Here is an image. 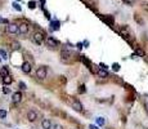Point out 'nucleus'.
<instances>
[{
    "label": "nucleus",
    "instance_id": "f257e3e1",
    "mask_svg": "<svg viewBox=\"0 0 148 129\" xmlns=\"http://www.w3.org/2000/svg\"><path fill=\"white\" fill-rule=\"evenodd\" d=\"M46 75H48V71H46V67H44V66L36 70V78L40 79V80H44L46 78Z\"/></svg>",
    "mask_w": 148,
    "mask_h": 129
},
{
    "label": "nucleus",
    "instance_id": "f03ea898",
    "mask_svg": "<svg viewBox=\"0 0 148 129\" xmlns=\"http://www.w3.org/2000/svg\"><path fill=\"white\" fill-rule=\"evenodd\" d=\"M32 40H34V43L37 44V45L43 44V42H44V34H43V32H36V34H34Z\"/></svg>",
    "mask_w": 148,
    "mask_h": 129
},
{
    "label": "nucleus",
    "instance_id": "7ed1b4c3",
    "mask_svg": "<svg viewBox=\"0 0 148 129\" xmlns=\"http://www.w3.org/2000/svg\"><path fill=\"white\" fill-rule=\"evenodd\" d=\"M7 32H9V34H17L18 25L17 23H8L7 25Z\"/></svg>",
    "mask_w": 148,
    "mask_h": 129
},
{
    "label": "nucleus",
    "instance_id": "20e7f679",
    "mask_svg": "<svg viewBox=\"0 0 148 129\" xmlns=\"http://www.w3.org/2000/svg\"><path fill=\"white\" fill-rule=\"evenodd\" d=\"M28 30H30V27H28V25L27 23H20L18 25V32H20L21 35H24V34H27L28 32Z\"/></svg>",
    "mask_w": 148,
    "mask_h": 129
},
{
    "label": "nucleus",
    "instance_id": "39448f33",
    "mask_svg": "<svg viewBox=\"0 0 148 129\" xmlns=\"http://www.w3.org/2000/svg\"><path fill=\"white\" fill-rule=\"evenodd\" d=\"M71 107L75 110V111H77V112H81V111H83V105L80 103V101L73 100L72 103H71Z\"/></svg>",
    "mask_w": 148,
    "mask_h": 129
},
{
    "label": "nucleus",
    "instance_id": "423d86ee",
    "mask_svg": "<svg viewBox=\"0 0 148 129\" xmlns=\"http://www.w3.org/2000/svg\"><path fill=\"white\" fill-rule=\"evenodd\" d=\"M37 119V114H36V111H34V110H31V111H28L27 112V120L28 121H35V120Z\"/></svg>",
    "mask_w": 148,
    "mask_h": 129
},
{
    "label": "nucleus",
    "instance_id": "0eeeda50",
    "mask_svg": "<svg viewBox=\"0 0 148 129\" xmlns=\"http://www.w3.org/2000/svg\"><path fill=\"white\" fill-rule=\"evenodd\" d=\"M12 101L14 103H18V102H21L22 101V93L21 92H14L12 94Z\"/></svg>",
    "mask_w": 148,
    "mask_h": 129
},
{
    "label": "nucleus",
    "instance_id": "6e6552de",
    "mask_svg": "<svg viewBox=\"0 0 148 129\" xmlns=\"http://www.w3.org/2000/svg\"><path fill=\"white\" fill-rule=\"evenodd\" d=\"M41 127L43 129H53V124H52V121L49 119H44L41 121Z\"/></svg>",
    "mask_w": 148,
    "mask_h": 129
},
{
    "label": "nucleus",
    "instance_id": "1a4fd4ad",
    "mask_svg": "<svg viewBox=\"0 0 148 129\" xmlns=\"http://www.w3.org/2000/svg\"><path fill=\"white\" fill-rule=\"evenodd\" d=\"M46 43H48V45L49 46H52V48H56V46H58V42H57L54 37H52V36H48V39H46Z\"/></svg>",
    "mask_w": 148,
    "mask_h": 129
},
{
    "label": "nucleus",
    "instance_id": "9d476101",
    "mask_svg": "<svg viewBox=\"0 0 148 129\" xmlns=\"http://www.w3.org/2000/svg\"><path fill=\"white\" fill-rule=\"evenodd\" d=\"M21 68H22V71H23L24 74H30L31 72V63H30V62H23Z\"/></svg>",
    "mask_w": 148,
    "mask_h": 129
},
{
    "label": "nucleus",
    "instance_id": "9b49d317",
    "mask_svg": "<svg viewBox=\"0 0 148 129\" xmlns=\"http://www.w3.org/2000/svg\"><path fill=\"white\" fill-rule=\"evenodd\" d=\"M98 76L102 78V79H107L108 78V71L104 70V68H99V70H98Z\"/></svg>",
    "mask_w": 148,
    "mask_h": 129
},
{
    "label": "nucleus",
    "instance_id": "f8f14e48",
    "mask_svg": "<svg viewBox=\"0 0 148 129\" xmlns=\"http://www.w3.org/2000/svg\"><path fill=\"white\" fill-rule=\"evenodd\" d=\"M95 123H97L98 127H103V125H104V123H106V120H104V117L98 116L97 119H95Z\"/></svg>",
    "mask_w": 148,
    "mask_h": 129
},
{
    "label": "nucleus",
    "instance_id": "ddd939ff",
    "mask_svg": "<svg viewBox=\"0 0 148 129\" xmlns=\"http://www.w3.org/2000/svg\"><path fill=\"white\" fill-rule=\"evenodd\" d=\"M50 26L53 30H59V26H61V23H59V21H52L50 22Z\"/></svg>",
    "mask_w": 148,
    "mask_h": 129
},
{
    "label": "nucleus",
    "instance_id": "4468645a",
    "mask_svg": "<svg viewBox=\"0 0 148 129\" xmlns=\"http://www.w3.org/2000/svg\"><path fill=\"white\" fill-rule=\"evenodd\" d=\"M0 76H1V78H5V76H8V67H7V66L1 67V70H0Z\"/></svg>",
    "mask_w": 148,
    "mask_h": 129
},
{
    "label": "nucleus",
    "instance_id": "2eb2a0df",
    "mask_svg": "<svg viewBox=\"0 0 148 129\" xmlns=\"http://www.w3.org/2000/svg\"><path fill=\"white\" fill-rule=\"evenodd\" d=\"M12 81H13V79L10 78L9 75L5 76V78H3V83H4L5 85H9V84H12Z\"/></svg>",
    "mask_w": 148,
    "mask_h": 129
},
{
    "label": "nucleus",
    "instance_id": "dca6fc26",
    "mask_svg": "<svg viewBox=\"0 0 148 129\" xmlns=\"http://www.w3.org/2000/svg\"><path fill=\"white\" fill-rule=\"evenodd\" d=\"M61 54H62V58H63V59H67V58H70V57H71V53L68 50H64V49L62 50Z\"/></svg>",
    "mask_w": 148,
    "mask_h": 129
},
{
    "label": "nucleus",
    "instance_id": "f3484780",
    "mask_svg": "<svg viewBox=\"0 0 148 129\" xmlns=\"http://www.w3.org/2000/svg\"><path fill=\"white\" fill-rule=\"evenodd\" d=\"M7 110H4V108H0V119H5L7 117Z\"/></svg>",
    "mask_w": 148,
    "mask_h": 129
},
{
    "label": "nucleus",
    "instance_id": "a211bd4d",
    "mask_svg": "<svg viewBox=\"0 0 148 129\" xmlns=\"http://www.w3.org/2000/svg\"><path fill=\"white\" fill-rule=\"evenodd\" d=\"M12 5H13V8H14L16 10H18V12H21V10H22V7H21L20 4H18V1H14Z\"/></svg>",
    "mask_w": 148,
    "mask_h": 129
},
{
    "label": "nucleus",
    "instance_id": "6ab92c4d",
    "mask_svg": "<svg viewBox=\"0 0 148 129\" xmlns=\"http://www.w3.org/2000/svg\"><path fill=\"white\" fill-rule=\"evenodd\" d=\"M0 56H1L3 59H7L8 58V54H7V52H5L4 49H0Z\"/></svg>",
    "mask_w": 148,
    "mask_h": 129
},
{
    "label": "nucleus",
    "instance_id": "aec40b11",
    "mask_svg": "<svg viewBox=\"0 0 148 129\" xmlns=\"http://www.w3.org/2000/svg\"><path fill=\"white\" fill-rule=\"evenodd\" d=\"M135 54H136V56H139V57H144V52L142 50V49H139V48L135 50Z\"/></svg>",
    "mask_w": 148,
    "mask_h": 129
},
{
    "label": "nucleus",
    "instance_id": "412c9836",
    "mask_svg": "<svg viewBox=\"0 0 148 129\" xmlns=\"http://www.w3.org/2000/svg\"><path fill=\"white\" fill-rule=\"evenodd\" d=\"M12 45H13V49H16V50H17V49L20 50V49H21V44L17 43V42H14V43L12 44Z\"/></svg>",
    "mask_w": 148,
    "mask_h": 129
},
{
    "label": "nucleus",
    "instance_id": "4be33fe9",
    "mask_svg": "<svg viewBox=\"0 0 148 129\" xmlns=\"http://www.w3.org/2000/svg\"><path fill=\"white\" fill-rule=\"evenodd\" d=\"M18 85H20V88H21V89H22V90L27 89V85H26V84H24V83H23V81H20V83H18Z\"/></svg>",
    "mask_w": 148,
    "mask_h": 129
},
{
    "label": "nucleus",
    "instance_id": "5701e85b",
    "mask_svg": "<svg viewBox=\"0 0 148 129\" xmlns=\"http://www.w3.org/2000/svg\"><path fill=\"white\" fill-rule=\"evenodd\" d=\"M112 68H113V71H119L120 70V65L119 63H113L112 65Z\"/></svg>",
    "mask_w": 148,
    "mask_h": 129
},
{
    "label": "nucleus",
    "instance_id": "b1692460",
    "mask_svg": "<svg viewBox=\"0 0 148 129\" xmlns=\"http://www.w3.org/2000/svg\"><path fill=\"white\" fill-rule=\"evenodd\" d=\"M3 93H4V94H8V93H10V89L8 87H4L3 88Z\"/></svg>",
    "mask_w": 148,
    "mask_h": 129
},
{
    "label": "nucleus",
    "instance_id": "393cba45",
    "mask_svg": "<svg viewBox=\"0 0 148 129\" xmlns=\"http://www.w3.org/2000/svg\"><path fill=\"white\" fill-rule=\"evenodd\" d=\"M28 7H30V9H35V7H36V5H35V1H30Z\"/></svg>",
    "mask_w": 148,
    "mask_h": 129
},
{
    "label": "nucleus",
    "instance_id": "a878e982",
    "mask_svg": "<svg viewBox=\"0 0 148 129\" xmlns=\"http://www.w3.org/2000/svg\"><path fill=\"white\" fill-rule=\"evenodd\" d=\"M79 93H85V85H80V87H79Z\"/></svg>",
    "mask_w": 148,
    "mask_h": 129
},
{
    "label": "nucleus",
    "instance_id": "bb28decb",
    "mask_svg": "<svg viewBox=\"0 0 148 129\" xmlns=\"http://www.w3.org/2000/svg\"><path fill=\"white\" fill-rule=\"evenodd\" d=\"M124 3L128 5H131V4H134V0H124Z\"/></svg>",
    "mask_w": 148,
    "mask_h": 129
},
{
    "label": "nucleus",
    "instance_id": "cd10ccee",
    "mask_svg": "<svg viewBox=\"0 0 148 129\" xmlns=\"http://www.w3.org/2000/svg\"><path fill=\"white\" fill-rule=\"evenodd\" d=\"M76 46H77V49H80V50H81V49H83V43H77V44H76Z\"/></svg>",
    "mask_w": 148,
    "mask_h": 129
},
{
    "label": "nucleus",
    "instance_id": "c85d7f7f",
    "mask_svg": "<svg viewBox=\"0 0 148 129\" xmlns=\"http://www.w3.org/2000/svg\"><path fill=\"white\" fill-rule=\"evenodd\" d=\"M99 67H100V68H104V70H107V68H108L104 63H99Z\"/></svg>",
    "mask_w": 148,
    "mask_h": 129
},
{
    "label": "nucleus",
    "instance_id": "c756f323",
    "mask_svg": "<svg viewBox=\"0 0 148 129\" xmlns=\"http://www.w3.org/2000/svg\"><path fill=\"white\" fill-rule=\"evenodd\" d=\"M53 129H62V127H61V125H58V124H57V125H53Z\"/></svg>",
    "mask_w": 148,
    "mask_h": 129
},
{
    "label": "nucleus",
    "instance_id": "7c9ffc66",
    "mask_svg": "<svg viewBox=\"0 0 148 129\" xmlns=\"http://www.w3.org/2000/svg\"><path fill=\"white\" fill-rule=\"evenodd\" d=\"M89 129H98L97 125H89Z\"/></svg>",
    "mask_w": 148,
    "mask_h": 129
},
{
    "label": "nucleus",
    "instance_id": "2f4dec72",
    "mask_svg": "<svg viewBox=\"0 0 148 129\" xmlns=\"http://www.w3.org/2000/svg\"><path fill=\"white\" fill-rule=\"evenodd\" d=\"M144 108H146V111H147V114H148V102L144 103Z\"/></svg>",
    "mask_w": 148,
    "mask_h": 129
},
{
    "label": "nucleus",
    "instance_id": "473e14b6",
    "mask_svg": "<svg viewBox=\"0 0 148 129\" xmlns=\"http://www.w3.org/2000/svg\"><path fill=\"white\" fill-rule=\"evenodd\" d=\"M144 8H146V9L148 10V3H146V4H144Z\"/></svg>",
    "mask_w": 148,
    "mask_h": 129
},
{
    "label": "nucleus",
    "instance_id": "72a5a7b5",
    "mask_svg": "<svg viewBox=\"0 0 148 129\" xmlns=\"http://www.w3.org/2000/svg\"><path fill=\"white\" fill-rule=\"evenodd\" d=\"M1 59H3V58H1V56H0V62H1Z\"/></svg>",
    "mask_w": 148,
    "mask_h": 129
},
{
    "label": "nucleus",
    "instance_id": "f704fd0d",
    "mask_svg": "<svg viewBox=\"0 0 148 129\" xmlns=\"http://www.w3.org/2000/svg\"><path fill=\"white\" fill-rule=\"evenodd\" d=\"M16 1H20V0H16Z\"/></svg>",
    "mask_w": 148,
    "mask_h": 129
}]
</instances>
